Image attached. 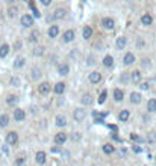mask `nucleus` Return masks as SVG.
<instances>
[{
    "mask_svg": "<svg viewBox=\"0 0 156 166\" xmlns=\"http://www.w3.org/2000/svg\"><path fill=\"white\" fill-rule=\"evenodd\" d=\"M5 139H6V143H8V145H15V143L18 142V133H17V131H9Z\"/></svg>",
    "mask_w": 156,
    "mask_h": 166,
    "instance_id": "1",
    "label": "nucleus"
},
{
    "mask_svg": "<svg viewBox=\"0 0 156 166\" xmlns=\"http://www.w3.org/2000/svg\"><path fill=\"white\" fill-rule=\"evenodd\" d=\"M85 116H86V112H85L84 109H76V110L73 112V118L76 119L77 122H82L85 119Z\"/></svg>",
    "mask_w": 156,
    "mask_h": 166,
    "instance_id": "2",
    "label": "nucleus"
},
{
    "mask_svg": "<svg viewBox=\"0 0 156 166\" xmlns=\"http://www.w3.org/2000/svg\"><path fill=\"white\" fill-rule=\"evenodd\" d=\"M38 91H39V94L41 95H47L48 92L52 91V86H50V83L48 82H43V83H39Z\"/></svg>",
    "mask_w": 156,
    "mask_h": 166,
    "instance_id": "3",
    "label": "nucleus"
},
{
    "mask_svg": "<svg viewBox=\"0 0 156 166\" xmlns=\"http://www.w3.org/2000/svg\"><path fill=\"white\" fill-rule=\"evenodd\" d=\"M67 139H68V136H67V133H64V131H59V133L55 134V142L58 143V145L65 143L67 142Z\"/></svg>",
    "mask_w": 156,
    "mask_h": 166,
    "instance_id": "4",
    "label": "nucleus"
},
{
    "mask_svg": "<svg viewBox=\"0 0 156 166\" xmlns=\"http://www.w3.org/2000/svg\"><path fill=\"white\" fill-rule=\"evenodd\" d=\"M21 26L23 27H32L34 26V18H32V15H23L21 17Z\"/></svg>",
    "mask_w": 156,
    "mask_h": 166,
    "instance_id": "5",
    "label": "nucleus"
},
{
    "mask_svg": "<svg viewBox=\"0 0 156 166\" xmlns=\"http://www.w3.org/2000/svg\"><path fill=\"white\" fill-rule=\"evenodd\" d=\"M24 118H26V112H24L23 109H15V110H14V119H15L17 122L24 121Z\"/></svg>",
    "mask_w": 156,
    "mask_h": 166,
    "instance_id": "6",
    "label": "nucleus"
},
{
    "mask_svg": "<svg viewBox=\"0 0 156 166\" xmlns=\"http://www.w3.org/2000/svg\"><path fill=\"white\" fill-rule=\"evenodd\" d=\"M102 26H103L106 30H112V29H114V26H115V21H114L112 18H109L108 17V18H103V20H102Z\"/></svg>",
    "mask_w": 156,
    "mask_h": 166,
    "instance_id": "7",
    "label": "nucleus"
},
{
    "mask_svg": "<svg viewBox=\"0 0 156 166\" xmlns=\"http://www.w3.org/2000/svg\"><path fill=\"white\" fill-rule=\"evenodd\" d=\"M62 39H64V42H71L73 39H74V30H73V29L65 30L64 35H62Z\"/></svg>",
    "mask_w": 156,
    "mask_h": 166,
    "instance_id": "8",
    "label": "nucleus"
},
{
    "mask_svg": "<svg viewBox=\"0 0 156 166\" xmlns=\"http://www.w3.org/2000/svg\"><path fill=\"white\" fill-rule=\"evenodd\" d=\"M126 44H127L126 36H118L117 41H115V47H117V50H123V48L126 47Z\"/></svg>",
    "mask_w": 156,
    "mask_h": 166,
    "instance_id": "9",
    "label": "nucleus"
},
{
    "mask_svg": "<svg viewBox=\"0 0 156 166\" xmlns=\"http://www.w3.org/2000/svg\"><path fill=\"white\" fill-rule=\"evenodd\" d=\"M129 100H131V103H133V104H140V103L143 101V95L140 94V92H132L131 97H129Z\"/></svg>",
    "mask_w": 156,
    "mask_h": 166,
    "instance_id": "10",
    "label": "nucleus"
},
{
    "mask_svg": "<svg viewBox=\"0 0 156 166\" xmlns=\"http://www.w3.org/2000/svg\"><path fill=\"white\" fill-rule=\"evenodd\" d=\"M64 91H65V83L64 82H58L55 86H53V92H55L56 95L64 94Z\"/></svg>",
    "mask_w": 156,
    "mask_h": 166,
    "instance_id": "11",
    "label": "nucleus"
},
{
    "mask_svg": "<svg viewBox=\"0 0 156 166\" xmlns=\"http://www.w3.org/2000/svg\"><path fill=\"white\" fill-rule=\"evenodd\" d=\"M88 79H89V82L91 83H100L102 82V74H100L99 71H94V72H91V74H89V77H88Z\"/></svg>",
    "mask_w": 156,
    "mask_h": 166,
    "instance_id": "12",
    "label": "nucleus"
},
{
    "mask_svg": "<svg viewBox=\"0 0 156 166\" xmlns=\"http://www.w3.org/2000/svg\"><path fill=\"white\" fill-rule=\"evenodd\" d=\"M58 71H59L61 76H68V72H70L68 63H59V65H58Z\"/></svg>",
    "mask_w": 156,
    "mask_h": 166,
    "instance_id": "13",
    "label": "nucleus"
},
{
    "mask_svg": "<svg viewBox=\"0 0 156 166\" xmlns=\"http://www.w3.org/2000/svg\"><path fill=\"white\" fill-rule=\"evenodd\" d=\"M65 15H67V11L62 9V8H59V9H56L53 12V18L55 20H62V18H65Z\"/></svg>",
    "mask_w": 156,
    "mask_h": 166,
    "instance_id": "14",
    "label": "nucleus"
},
{
    "mask_svg": "<svg viewBox=\"0 0 156 166\" xmlns=\"http://www.w3.org/2000/svg\"><path fill=\"white\" fill-rule=\"evenodd\" d=\"M80 101H82L84 106H91V104H93V95L91 94H84L82 95V98H80Z\"/></svg>",
    "mask_w": 156,
    "mask_h": 166,
    "instance_id": "15",
    "label": "nucleus"
},
{
    "mask_svg": "<svg viewBox=\"0 0 156 166\" xmlns=\"http://www.w3.org/2000/svg\"><path fill=\"white\" fill-rule=\"evenodd\" d=\"M35 160L38 165H44L46 163V153L44 151H38L35 155Z\"/></svg>",
    "mask_w": 156,
    "mask_h": 166,
    "instance_id": "16",
    "label": "nucleus"
},
{
    "mask_svg": "<svg viewBox=\"0 0 156 166\" xmlns=\"http://www.w3.org/2000/svg\"><path fill=\"white\" fill-rule=\"evenodd\" d=\"M123 62H124V65H132L135 62V55L133 53H126L124 58H123Z\"/></svg>",
    "mask_w": 156,
    "mask_h": 166,
    "instance_id": "17",
    "label": "nucleus"
},
{
    "mask_svg": "<svg viewBox=\"0 0 156 166\" xmlns=\"http://www.w3.org/2000/svg\"><path fill=\"white\" fill-rule=\"evenodd\" d=\"M58 35H59V27H58L56 24L50 26V27H48V36H50V38H56Z\"/></svg>",
    "mask_w": 156,
    "mask_h": 166,
    "instance_id": "18",
    "label": "nucleus"
},
{
    "mask_svg": "<svg viewBox=\"0 0 156 166\" xmlns=\"http://www.w3.org/2000/svg\"><path fill=\"white\" fill-rule=\"evenodd\" d=\"M152 23H153V17H152L150 14H144V15L141 17V24H144V26H150Z\"/></svg>",
    "mask_w": 156,
    "mask_h": 166,
    "instance_id": "19",
    "label": "nucleus"
},
{
    "mask_svg": "<svg viewBox=\"0 0 156 166\" xmlns=\"http://www.w3.org/2000/svg\"><path fill=\"white\" fill-rule=\"evenodd\" d=\"M55 122H56L58 127H65V125H67V118H65L64 115H58L56 119H55Z\"/></svg>",
    "mask_w": 156,
    "mask_h": 166,
    "instance_id": "20",
    "label": "nucleus"
},
{
    "mask_svg": "<svg viewBox=\"0 0 156 166\" xmlns=\"http://www.w3.org/2000/svg\"><path fill=\"white\" fill-rule=\"evenodd\" d=\"M39 30H32L30 32V35H29V42H38V39H39Z\"/></svg>",
    "mask_w": 156,
    "mask_h": 166,
    "instance_id": "21",
    "label": "nucleus"
},
{
    "mask_svg": "<svg viewBox=\"0 0 156 166\" xmlns=\"http://www.w3.org/2000/svg\"><path fill=\"white\" fill-rule=\"evenodd\" d=\"M18 103V97L17 95H8V98H6V104L8 106H15Z\"/></svg>",
    "mask_w": 156,
    "mask_h": 166,
    "instance_id": "22",
    "label": "nucleus"
},
{
    "mask_svg": "<svg viewBox=\"0 0 156 166\" xmlns=\"http://www.w3.org/2000/svg\"><path fill=\"white\" fill-rule=\"evenodd\" d=\"M141 79H143V74H141V71L135 70V71L132 72V82L133 83H140V82H141Z\"/></svg>",
    "mask_w": 156,
    "mask_h": 166,
    "instance_id": "23",
    "label": "nucleus"
},
{
    "mask_svg": "<svg viewBox=\"0 0 156 166\" xmlns=\"http://www.w3.org/2000/svg\"><path fill=\"white\" fill-rule=\"evenodd\" d=\"M9 53V46L8 44H2L0 46V58H6Z\"/></svg>",
    "mask_w": 156,
    "mask_h": 166,
    "instance_id": "24",
    "label": "nucleus"
},
{
    "mask_svg": "<svg viewBox=\"0 0 156 166\" xmlns=\"http://www.w3.org/2000/svg\"><path fill=\"white\" fill-rule=\"evenodd\" d=\"M131 116V113H129V110H121L120 113H118V119H120L121 122H126L127 119Z\"/></svg>",
    "mask_w": 156,
    "mask_h": 166,
    "instance_id": "25",
    "label": "nucleus"
},
{
    "mask_svg": "<svg viewBox=\"0 0 156 166\" xmlns=\"http://www.w3.org/2000/svg\"><path fill=\"white\" fill-rule=\"evenodd\" d=\"M147 110H149V112H156V98H150V100H149Z\"/></svg>",
    "mask_w": 156,
    "mask_h": 166,
    "instance_id": "26",
    "label": "nucleus"
},
{
    "mask_svg": "<svg viewBox=\"0 0 156 166\" xmlns=\"http://www.w3.org/2000/svg\"><path fill=\"white\" fill-rule=\"evenodd\" d=\"M115 151V146L114 145H111V143H105L103 145V153L105 154H112Z\"/></svg>",
    "mask_w": 156,
    "mask_h": 166,
    "instance_id": "27",
    "label": "nucleus"
},
{
    "mask_svg": "<svg viewBox=\"0 0 156 166\" xmlns=\"http://www.w3.org/2000/svg\"><path fill=\"white\" fill-rule=\"evenodd\" d=\"M82 35H84L85 39H89V38L93 36V29H91L89 26H85V27H84V32H82Z\"/></svg>",
    "mask_w": 156,
    "mask_h": 166,
    "instance_id": "28",
    "label": "nucleus"
},
{
    "mask_svg": "<svg viewBox=\"0 0 156 166\" xmlns=\"http://www.w3.org/2000/svg\"><path fill=\"white\" fill-rule=\"evenodd\" d=\"M123 98H124L123 91H121V89H115V91H114V100H115V101H123Z\"/></svg>",
    "mask_w": 156,
    "mask_h": 166,
    "instance_id": "29",
    "label": "nucleus"
},
{
    "mask_svg": "<svg viewBox=\"0 0 156 166\" xmlns=\"http://www.w3.org/2000/svg\"><path fill=\"white\" fill-rule=\"evenodd\" d=\"M103 65L106 67V68H111L112 65H114V58L112 56H105V59H103Z\"/></svg>",
    "mask_w": 156,
    "mask_h": 166,
    "instance_id": "30",
    "label": "nucleus"
},
{
    "mask_svg": "<svg viewBox=\"0 0 156 166\" xmlns=\"http://www.w3.org/2000/svg\"><path fill=\"white\" fill-rule=\"evenodd\" d=\"M30 77H32L34 80H38V79L41 77V70H39V68H32V71H30Z\"/></svg>",
    "mask_w": 156,
    "mask_h": 166,
    "instance_id": "31",
    "label": "nucleus"
},
{
    "mask_svg": "<svg viewBox=\"0 0 156 166\" xmlns=\"http://www.w3.org/2000/svg\"><path fill=\"white\" fill-rule=\"evenodd\" d=\"M9 124V116L6 115V113H3L2 116H0V127H6Z\"/></svg>",
    "mask_w": 156,
    "mask_h": 166,
    "instance_id": "32",
    "label": "nucleus"
},
{
    "mask_svg": "<svg viewBox=\"0 0 156 166\" xmlns=\"http://www.w3.org/2000/svg\"><path fill=\"white\" fill-rule=\"evenodd\" d=\"M24 63H26V59H24V58H17L15 62H14V67H15V68H21V67H24Z\"/></svg>",
    "mask_w": 156,
    "mask_h": 166,
    "instance_id": "33",
    "label": "nucleus"
},
{
    "mask_svg": "<svg viewBox=\"0 0 156 166\" xmlns=\"http://www.w3.org/2000/svg\"><path fill=\"white\" fill-rule=\"evenodd\" d=\"M106 98H108V92H106V91H102V94H100V97H99L97 101H99L100 104H103V103L106 101Z\"/></svg>",
    "mask_w": 156,
    "mask_h": 166,
    "instance_id": "34",
    "label": "nucleus"
},
{
    "mask_svg": "<svg viewBox=\"0 0 156 166\" xmlns=\"http://www.w3.org/2000/svg\"><path fill=\"white\" fill-rule=\"evenodd\" d=\"M17 14H18V9H17L15 6H12V8H9V9H8V15H9L11 18L17 17Z\"/></svg>",
    "mask_w": 156,
    "mask_h": 166,
    "instance_id": "35",
    "label": "nucleus"
},
{
    "mask_svg": "<svg viewBox=\"0 0 156 166\" xmlns=\"http://www.w3.org/2000/svg\"><path fill=\"white\" fill-rule=\"evenodd\" d=\"M131 139H132L133 142H143V139H141V136H138L136 133H131Z\"/></svg>",
    "mask_w": 156,
    "mask_h": 166,
    "instance_id": "36",
    "label": "nucleus"
},
{
    "mask_svg": "<svg viewBox=\"0 0 156 166\" xmlns=\"http://www.w3.org/2000/svg\"><path fill=\"white\" fill-rule=\"evenodd\" d=\"M44 53V47H35L34 48V55L35 56H41Z\"/></svg>",
    "mask_w": 156,
    "mask_h": 166,
    "instance_id": "37",
    "label": "nucleus"
},
{
    "mask_svg": "<svg viewBox=\"0 0 156 166\" xmlns=\"http://www.w3.org/2000/svg\"><path fill=\"white\" fill-rule=\"evenodd\" d=\"M147 141H149L150 143H152V142H155V141H156V133H153V131H150V133H149V138H147Z\"/></svg>",
    "mask_w": 156,
    "mask_h": 166,
    "instance_id": "38",
    "label": "nucleus"
},
{
    "mask_svg": "<svg viewBox=\"0 0 156 166\" xmlns=\"http://www.w3.org/2000/svg\"><path fill=\"white\" fill-rule=\"evenodd\" d=\"M140 88H141L143 91H147V89L150 88V85H149V82H140Z\"/></svg>",
    "mask_w": 156,
    "mask_h": 166,
    "instance_id": "39",
    "label": "nucleus"
},
{
    "mask_svg": "<svg viewBox=\"0 0 156 166\" xmlns=\"http://www.w3.org/2000/svg\"><path fill=\"white\" fill-rule=\"evenodd\" d=\"M15 165L17 166H23L24 165V157H18V159L15 160Z\"/></svg>",
    "mask_w": 156,
    "mask_h": 166,
    "instance_id": "40",
    "label": "nucleus"
},
{
    "mask_svg": "<svg viewBox=\"0 0 156 166\" xmlns=\"http://www.w3.org/2000/svg\"><path fill=\"white\" fill-rule=\"evenodd\" d=\"M11 85H12V86H18V85H20V79H17V77H12Z\"/></svg>",
    "mask_w": 156,
    "mask_h": 166,
    "instance_id": "41",
    "label": "nucleus"
},
{
    "mask_svg": "<svg viewBox=\"0 0 156 166\" xmlns=\"http://www.w3.org/2000/svg\"><path fill=\"white\" fill-rule=\"evenodd\" d=\"M132 150L135 151V153H141V148H140L138 145H132Z\"/></svg>",
    "mask_w": 156,
    "mask_h": 166,
    "instance_id": "42",
    "label": "nucleus"
},
{
    "mask_svg": "<svg viewBox=\"0 0 156 166\" xmlns=\"http://www.w3.org/2000/svg\"><path fill=\"white\" fill-rule=\"evenodd\" d=\"M41 2V5H44V6H48L50 3H52V0H39Z\"/></svg>",
    "mask_w": 156,
    "mask_h": 166,
    "instance_id": "43",
    "label": "nucleus"
},
{
    "mask_svg": "<svg viewBox=\"0 0 156 166\" xmlns=\"http://www.w3.org/2000/svg\"><path fill=\"white\" fill-rule=\"evenodd\" d=\"M32 11H34V17H36V18H39V17H41V14H39L38 9H32Z\"/></svg>",
    "mask_w": 156,
    "mask_h": 166,
    "instance_id": "44",
    "label": "nucleus"
},
{
    "mask_svg": "<svg viewBox=\"0 0 156 166\" xmlns=\"http://www.w3.org/2000/svg\"><path fill=\"white\" fill-rule=\"evenodd\" d=\"M29 8H30V9H35V2H34V0H29Z\"/></svg>",
    "mask_w": 156,
    "mask_h": 166,
    "instance_id": "45",
    "label": "nucleus"
},
{
    "mask_svg": "<svg viewBox=\"0 0 156 166\" xmlns=\"http://www.w3.org/2000/svg\"><path fill=\"white\" fill-rule=\"evenodd\" d=\"M14 47L17 48V50H18V48H21V41H15V46H14Z\"/></svg>",
    "mask_w": 156,
    "mask_h": 166,
    "instance_id": "46",
    "label": "nucleus"
},
{
    "mask_svg": "<svg viewBox=\"0 0 156 166\" xmlns=\"http://www.w3.org/2000/svg\"><path fill=\"white\" fill-rule=\"evenodd\" d=\"M52 151H53V153H59L61 148H59V146H56V148H52Z\"/></svg>",
    "mask_w": 156,
    "mask_h": 166,
    "instance_id": "47",
    "label": "nucleus"
},
{
    "mask_svg": "<svg viewBox=\"0 0 156 166\" xmlns=\"http://www.w3.org/2000/svg\"><path fill=\"white\" fill-rule=\"evenodd\" d=\"M91 63H94V58H88V65H91Z\"/></svg>",
    "mask_w": 156,
    "mask_h": 166,
    "instance_id": "48",
    "label": "nucleus"
},
{
    "mask_svg": "<svg viewBox=\"0 0 156 166\" xmlns=\"http://www.w3.org/2000/svg\"><path fill=\"white\" fill-rule=\"evenodd\" d=\"M73 139H74V141H77V139H79V133H74V136H73Z\"/></svg>",
    "mask_w": 156,
    "mask_h": 166,
    "instance_id": "49",
    "label": "nucleus"
},
{
    "mask_svg": "<svg viewBox=\"0 0 156 166\" xmlns=\"http://www.w3.org/2000/svg\"><path fill=\"white\" fill-rule=\"evenodd\" d=\"M8 2H14V0H8Z\"/></svg>",
    "mask_w": 156,
    "mask_h": 166,
    "instance_id": "50",
    "label": "nucleus"
}]
</instances>
